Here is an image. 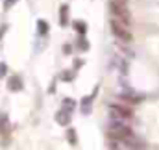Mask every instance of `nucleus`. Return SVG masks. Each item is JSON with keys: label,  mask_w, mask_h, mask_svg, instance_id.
Masks as SVG:
<instances>
[{"label": "nucleus", "mask_w": 159, "mask_h": 150, "mask_svg": "<svg viewBox=\"0 0 159 150\" xmlns=\"http://www.w3.org/2000/svg\"><path fill=\"white\" fill-rule=\"evenodd\" d=\"M7 87H9V91H20L22 89V80H20V76H11L9 80H7Z\"/></svg>", "instance_id": "5"}, {"label": "nucleus", "mask_w": 159, "mask_h": 150, "mask_svg": "<svg viewBox=\"0 0 159 150\" xmlns=\"http://www.w3.org/2000/svg\"><path fill=\"white\" fill-rule=\"evenodd\" d=\"M109 134L119 141L133 139V132H131V128L128 124H124V120H113L111 126H109Z\"/></svg>", "instance_id": "1"}, {"label": "nucleus", "mask_w": 159, "mask_h": 150, "mask_svg": "<svg viewBox=\"0 0 159 150\" xmlns=\"http://www.w3.org/2000/svg\"><path fill=\"white\" fill-rule=\"evenodd\" d=\"M109 9L113 13V19H117V21H120V22H124V24L129 26L131 15L128 11V6H120V4H115V2H109Z\"/></svg>", "instance_id": "3"}, {"label": "nucleus", "mask_w": 159, "mask_h": 150, "mask_svg": "<svg viewBox=\"0 0 159 150\" xmlns=\"http://www.w3.org/2000/svg\"><path fill=\"white\" fill-rule=\"evenodd\" d=\"M109 2H115V4H120V6H128V0H109Z\"/></svg>", "instance_id": "14"}, {"label": "nucleus", "mask_w": 159, "mask_h": 150, "mask_svg": "<svg viewBox=\"0 0 159 150\" xmlns=\"http://www.w3.org/2000/svg\"><path fill=\"white\" fill-rule=\"evenodd\" d=\"M6 71H7V65L2 61V63H0V78H4V76H6Z\"/></svg>", "instance_id": "13"}, {"label": "nucleus", "mask_w": 159, "mask_h": 150, "mask_svg": "<svg viewBox=\"0 0 159 150\" xmlns=\"http://www.w3.org/2000/svg\"><path fill=\"white\" fill-rule=\"evenodd\" d=\"M109 113L115 120H129L133 117V111L128 108V106H122V104H111L109 106Z\"/></svg>", "instance_id": "4"}, {"label": "nucleus", "mask_w": 159, "mask_h": 150, "mask_svg": "<svg viewBox=\"0 0 159 150\" xmlns=\"http://www.w3.org/2000/svg\"><path fill=\"white\" fill-rule=\"evenodd\" d=\"M67 15H69V6H61V26H67Z\"/></svg>", "instance_id": "9"}, {"label": "nucleus", "mask_w": 159, "mask_h": 150, "mask_svg": "<svg viewBox=\"0 0 159 150\" xmlns=\"http://www.w3.org/2000/svg\"><path fill=\"white\" fill-rule=\"evenodd\" d=\"M74 28L78 30L80 34H85V32H87V26H85V22H81V21H78V22H74Z\"/></svg>", "instance_id": "11"}, {"label": "nucleus", "mask_w": 159, "mask_h": 150, "mask_svg": "<svg viewBox=\"0 0 159 150\" xmlns=\"http://www.w3.org/2000/svg\"><path fill=\"white\" fill-rule=\"evenodd\" d=\"M67 137H69V143H70V145H78V135H76V130H74V128H69Z\"/></svg>", "instance_id": "8"}, {"label": "nucleus", "mask_w": 159, "mask_h": 150, "mask_svg": "<svg viewBox=\"0 0 159 150\" xmlns=\"http://www.w3.org/2000/svg\"><path fill=\"white\" fill-rule=\"evenodd\" d=\"M17 2H19V0H4V9H9V7H13Z\"/></svg>", "instance_id": "12"}, {"label": "nucleus", "mask_w": 159, "mask_h": 150, "mask_svg": "<svg viewBox=\"0 0 159 150\" xmlns=\"http://www.w3.org/2000/svg\"><path fill=\"white\" fill-rule=\"evenodd\" d=\"M37 30H39V34H46L48 32V22L46 21H37Z\"/></svg>", "instance_id": "10"}, {"label": "nucleus", "mask_w": 159, "mask_h": 150, "mask_svg": "<svg viewBox=\"0 0 159 150\" xmlns=\"http://www.w3.org/2000/svg\"><path fill=\"white\" fill-rule=\"evenodd\" d=\"M56 120L59 122V124H63V126H67L69 122H70V113L65 111V110H61V111L56 115Z\"/></svg>", "instance_id": "6"}, {"label": "nucleus", "mask_w": 159, "mask_h": 150, "mask_svg": "<svg viewBox=\"0 0 159 150\" xmlns=\"http://www.w3.org/2000/svg\"><path fill=\"white\" fill-rule=\"evenodd\" d=\"M74 108H76V102H74V100H70V98H65V100H63V110H65V111L72 113Z\"/></svg>", "instance_id": "7"}, {"label": "nucleus", "mask_w": 159, "mask_h": 150, "mask_svg": "<svg viewBox=\"0 0 159 150\" xmlns=\"http://www.w3.org/2000/svg\"><path fill=\"white\" fill-rule=\"evenodd\" d=\"M111 32H113V35L117 37V41H120V43L129 45V43L133 41V35H131V32H129L128 24L120 22V21H117V19H113V21H111Z\"/></svg>", "instance_id": "2"}]
</instances>
